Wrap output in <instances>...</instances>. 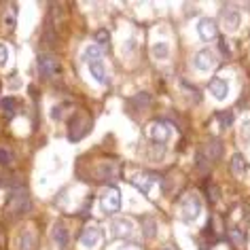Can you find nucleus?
<instances>
[{
    "instance_id": "obj_23",
    "label": "nucleus",
    "mask_w": 250,
    "mask_h": 250,
    "mask_svg": "<svg viewBox=\"0 0 250 250\" xmlns=\"http://www.w3.org/2000/svg\"><path fill=\"white\" fill-rule=\"evenodd\" d=\"M148 102H151V96L148 93H140V96H136L132 100V104L136 106V108H142V106H148Z\"/></svg>"
},
{
    "instance_id": "obj_9",
    "label": "nucleus",
    "mask_w": 250,
    "mask_h": 250,
    "mask_svg": "<svg viewBox=\"0 0 250 250\" xmlns=\"http://www.w3.org/2000/svg\"><path fill=\"white\" fill-rule=\"evenodd\" d=\"M28 210H30V197H28L23 191H17L15 195L11 197L9 212H11V214H13V216H23Z\"/></svg>"
},
{
    "instance_id": "obj_20",
    "label": "nucleus",
    "mask_w": 250,
    "mask_h": 250,
    "mask_svg": "<svg viewBox=\"0 0 250 250\" xmlns=\"http://www.w3.org/2000/svg\"><path fill=\"white\" fill-rule=\"evenodd\" d=\"M102 55H104V51H102V49H100L98 45H91V47H87V49H85V53H83V60H85V62L102 60Z\"/></svg>"
},
{
    "instance_id": "obj_15",
    "label": "nucleus",
    "mask_w": 250,
    "mask_h": 250,
    "mask_svg": "<svg viewBox=\"0 0 250 250\" xmlns=\"http://www.w3.org/2000/svg\"><path fill=\"white\" fill-rule=\"evenodd\" d=\"M36 248V237L32 231H21L20 235V250H34Z\"/></svg>"
},
{
    "instance_id": "obj_11",
    "label": "nucleus",
    "mask_w": 250,
    "mask_h": 250,
    "mask_svg": "<svg viewBox=\"0 0 250 250\" xmlns=\"http://www.w3.org/2000/svg\"><path fill=\"white\" fill-rule=\"evenodd\" d=\"M51 235H53V242H55V246H58L60 250H64L68 248V242H70V233H68V227L62 221H55L53 225V231H51Z\"/></svg>"
},
{
    "instance_id": "obj_25",
    "label": "nucleus",
    "mask_w": 250,
    "mask_h": 250,
    "mask_svg": "<svg viewBox=\"0 0 250 250\" xmlns=\"http://www.w3.org/2000/svg\"><path fill=\"white\" fill-rule=\"evenodd\" d=\"M96 42H100V45H108V32H106V30H98Z\"/></svg>"
},
{
    "instance_id": "obj_4",
    "label": "nucleus",
    "mask_w": 250,
    "mask_h": 250,
    "mask_svg": "<svg viewBox=\"0 0 250 250\" xmlns=\"http://www.w3.org/2000/svg\"><path fill=\"white\" fill-rule=\"evenodd\" d=\"M100 240H102V231H100V227H96V225H87V227L81 231V246L87 248V250H93L100 244Z\"/></svg>"
},
{
    "instance_id": "obj_24",
    "label": "nucleus",
    "mask_w": 250,
    "mask_h": 250,
    "mask_svg": "<svg viewBox=\"0 0 250 250\" xmlns=\"http://www.w3.org/2000/svg\"><path fill=\"white\" fill-rule=\"evenodd\" d=\"M9 62V47L4 42H0V68H4Z\"/></svg>"
},
{
    "instance_id": "obj_18",
    "label": "nucleus",
    "mask_w": 250,
    "mask_h": 250,
    "mask_svg": "<svg viewBox=\"0 0 250 250\" xmlns=\"http://www.w3.org/2000/svg\"><path fill=\"white\" fill-rule=\"evenodd\" d=\"M246 161H244V157L242 155H233L231 157V172L235 174V176H244L246 174Z\"/></svg>"
},
{
    "instance_id": "obj_30",
    "label": "nucleus",
    "mask_w": 250,
    "mask_h": 250,
    "mask_svg": "<svg viewBox=\"0 0 250 250\" xmlns=\"http://www.w3.org/2000/svg\"><path fill=\"white\" fill-rule=\"evenodd\" d=\"M161 250H174L172 246H166V248H161Z\"/></svg>"
},
{
    "instance_id": "obj_3",
    "label": "nucleus",
    "mask_w": 250,
    "mask_h": 250,
    "mask_svg": "<svg viewBox=\"0 0 250 250\" xmlns=\"http://www.w3.org/2000/svg\"><path fill=\"white\" fill-rule=\"evenodd\" d=\"M39 70H41L42 79H55L62 72V66H60V62H58L55 55L45 53V55L39 58Z\"/></svg>"
},
{
    "instance_id": "obj_8",
    "label": "nucleus",
    "mask_w": 250,
    "mask_h": 250,
    "mask_svg": "<svg viewBox=\"0 0 250 250\" xmlns=\"http://www.w3.org/2000/svg\"><path fill=\"white\" fill-rule=\"evenodd\" d=\"M221 20H223V26L227 32H233V30L240 28V11L231 4H225L223 11H221Z\"/></svg>"
},
{
    "instance_id": "obj_13",
    "label": "nucleus",
    "mask_w": 250,
    "mask_h": 250,
    "mask_svg": "<svg viewBox=\"0 0 250 250\" xmlns=\"http://www.w3.org/2000/svg\"><path fill=\"white\" fill-rule=\"evenodd\" d=\"M208 89L214 96V100H225L229 96V83L225 79H212L208 83Z\"/></svg>"
},
{
    "instance_id": "obj_6",
    "label": "nucleus",
    "mask_w": 250,
    "mask_h": 250,
    "mask_svg": "<svg viewBox=\"0 0 250 250\" xmlns=\"http://www.w3.org/2000/svg\"><path fill=\"white\" fill-rule=\"evenodd\" d=\"M170 136H172V129H170V125L164 121H153L151 127H148V138H151L155 145H164V142L170 140Z\"/></svg>"
},
{
    "instance_id": "obj_12",
    "label": "nucleus",
    "mask_w": 250,
    "mask_h": 250,
    "mask_svg": "<svg viewBox=\"0 0 250 250\" xmlns=\"http://www.w3.org/2000/svg\"><path fill=\"white\" fill-rule=\"evenodd\" d=\"M132 185L138 191L145 193V195H148L151 189H153V185H155V176H153L151 172H140V174H136V176L132 178Z\"/></svg>"
},
{
    "instance_id": "obj_5",
    "label": "nucleus",
    "mask_w": 250,
    "mask_h": 250,
    "mask_svg": "<svg viewBox=\"0 0 250 250\" xmlns=\"http://www.w3.org/2000/svg\"><path fill=\"white\" fill-rule=\"evenodd\" d=\"M197 36L202 39L204 42H210L214 41L218 36V26L216 21L212 20V17H202V20L197 21Z\"/></svg>"
},
{
    "instance_id": "obj_27",
    "label": "nucleus",
    "mask_w": 250,
    "mask_h": 250,
    "mask_svg": "<svg viewBox=\"0 0 250 250\" xmlns=\"http://www.w3.org/2000/svg\"><path fill=\"white\" fill-rule=\"evenodd\" d=\"M218 45H221V53H223V55H229V49H227V42H225V41H218Z\"/></svg>"
},
{
    "instance_id": "obj_19",
    "label": "nucleus",
    "mask_w": 250,
    "mask_h": 250,
    "mask_svg": "<svg viewBox=\"0 0 250 250\" xmlns=\"http://www.w3.org/2000/svg\"><path fill=\"white\" fill-rule=\"evenodd\" d=\"M216 119H218V123H221L223 129H229L231 125H233V121H235V115L231 110H223V112H218L216 115Z\"/></svg>"
},
{
    "instance_id": "obj_29",
    "label": "nucleus",
    "mask_w": 250,
    "mask_h": 250,
    "mask_svg": "<svg viewBox=\"0 0 250 250\" xmlns=\"http://www.w3.org/2000/svg\"><path fill=\"white\" fill-rule=\"evenodd\" d=\"M248 132H250V121H246V123H244V134L248 136Z\"/></svg>"
},
{
    "instance_id": "obj_2",
    "label": "nucleus",
    "mask_w": 250,
    "mask_h": 250,
    "mask_svg": "<svg viewBox=\"0 0 250 250\" xmlns=\"http://www.w3.org/2000/svg\"><path fill=\"white\" fill-rule=\"evenodd\" d=\"M100 208H102L104 214H115V212L121 210V191L117 187H108L104 191L102 199H100Z\"/></svg>"
},
{
    "instance_id": "obj_10",
    "label": "nucleus",
    "mask_w": 250,
    "mask_h": 250,
    "mask_svg": "<svg viewBox=\"0 0 250 250\" xmlns=\"http://www.w3.org/2000/svg\"><path fill=\"white\" fill-rule=\"evenodd\" d=\"M110 233L115 237H129L134 233V223L129 218H112Z\"/></svg>"
},
{
    "instance_id": "obj_28",
    "label": "nucleus",
    "mask_w": 250,
    "mask_h": 250,
    "mask_svg": "<svg viewBox=\"0 0 250 250\" xmlns=\"http://www.w3.org/2000/svg\"><path fill=\"white\" fill-rule=\"evenodd\" d=\"M119 250H140V248H138V246H134V244H123V246L119 248Z\"/></svg>"
},
{
    "instance_id": "obj_31",
    "label": "nucleus",
    "mask_w": 250,
    "mask_h": 250,
    "mask_svg": "<svg viewBox=\"0 0 250 250\" xmlns=\"http://www.w3.org/2000/svg\"><path fill=\"white\" fill-rule=\"evenodd\" d=\"M0 87H2V85H0Z\"/></svg>"
},
{
    "instance_id": "obj_17",
    "label": "nucleus",
    "mask_w": 250,
    "mask_h": 250,
    "mask_svg": "<svg viewBox=\"0 0 250 250\" xmlns=\"http://www.w3.org/2000/svg\"><path fill=\"white\" fill-rule=\"evenodd\" d=\"M151 53H153V58L155 60H167L170 58V45L167 42H155L153 49H151Z\"/></svg>"
},
{
    "instance_id": "obj_26",
    "label": "nucleus",
    "mask_w": 250,
    "mask_h": 250,
    "mask_svg": "<svg viewBox=\"0 0 250 250\" xmlns=\"http://www.w3.org/2000/svg\"><path fill=\"white\" fill-rule=\"evenodd\" d=\"M9 161H11V153L7 151V148H0V164H9Z\"/></svg>"
},
{
    "instance_id": "obj_7",
    "label": "nucleus",
    "mask_w": 250,
    "mask_h": 250,
    "mask_svg": "<svg viewBox=\"0 0 250 250\" xmlns=\"http://www.w3.org/2000/svg\"><path fill=\"white\" fill-rule=\"evenodd\" d=\"M193 66L197 68V70L202 72H208L212 68H216V58L214 53L210 51V49H202V51H197L193 55Z\"/></svg>"
},
{
    "instance_id": "obj_1",
    "label": "nucleus",
    "mask_w": 250,
    "mask_h": 250,
    "mask_svg": "<svg viewBox=\"0 0 250 250\" xmlns=\"http://www.w3.org/2000/svg\"><path fill=\"white\" fill-rule=\"evenodd\" d=\"M202 210H204V204H202V197L197 193H189L183 204H180V216H183L185 223H193L202 216Z\"/></svg>"
},
{
    "instance_id": "obj_21",
    "label": "nucleus",
    "mask_w": 250,
    "mask_h": 250,
    "mask_svg": "<svg viewBox=\"0 0 250 250\" xmlns=\"http://www.w3.org/2000/svg\"><path fill=\"white\" fill-rule=\"evenodd\" d=\"M0 108L7 112L9 117H13V112H15V108H17V102H15L13 98H2V100H0Z\"/></svg>"
},
{
    "instance_id": "obj_16",
    "label": "nucleus",
    "mask_w": 250,
    "mask_h": 250,
    "mask_svg": "<svg viewBox=\"0 0 250 250\" xmlns=\"http://www.w3.org/2000/svg\"><path fill=\"white\" fill-rule=\"evenodd\" d=\"M204 155H206V157H208L210 161H212V159H218V157L223 155V145H221L218 140H210L208 146H206V151H204Z\"/></svg>"
},
{
    "instance_id": "obj_14",
    "label": "nucleus",
    "mask_w": 250,
    "mask_h": 250,
    "mask_svg": "<svg viewBox=\"0 0 250 250\" xmlns=\"http://www.w3.org/2000/svg\"><path fill=\"white\" fill-rule=\"evenodd\" d=\"M89 64V72L91 77L96 79V83L100 85H106V81H108V72H106V66L102 60H93V62H87Z\"/></svg>"
},
{
    "instance_id": "obj_22",
    "label": "nucleus",
    "mask_w": 250,
    "mask_h": 250,
    "mask_svg": "<svg viewBox=\"0 0 250 250\" xmlns=\"http://www.w3.org/2000/svg\"><path fill=\"white\" fill-rule=\"evenodd\" d=\"M195 164H197V167H199V172H208L210 170V159L208 157H206V155H204V151H199L197 153V157H195Z\"/></svg>"
}]
</instances>
